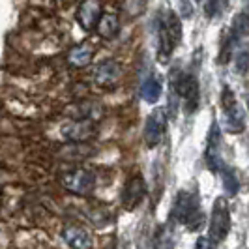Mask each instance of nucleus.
Returning <instances> with one entry per match:
<instances>
[{
  "instance_id": "nucleus-17",
  "label": "nucleus",
  "mask_w": 249,
  "mask_h": 249,
  "mask_svg": "<svg viewBox=\"0 0 249 249\" xmlns=\"http://www.w3.org/2000/svg\"><path fill=\"white\" fill-rule=\"evenodd\" d=\"M249 34V4L244 6V10L238 13L232 21V26H231V36L234 39H242Z\"/></svg>"
},
{
  "instance_id": "nucleus-11",
  "label": "nucleus",
  "mask_w": 249,
  "mask_h": 249,
  "mask_svg": "<svg viewBox=\"0 0 249 249\" xmlns=\"http://www.w3.org/2000/svg\"><path fill=\"white\" fill-rule=\"evenodd\" d=\"M144 197H146V186H144L142 176L141 175L131 176V178L125 182L124 191H122V204H124V208L125 210L137 208Z\"/></svg>"
},
{
  "instance_id": "nucleus-10",
  "label": "nucleus",
  "mask_w": 249,
  "mask_h": 249,
  "mask_svg": "<svg viewBox=\"0 0 249 249\" xmlns=\"http://www.w3.org/2000/svg\"><path fill=\"white\" fill-rule=\"evenodd\" d=\"M101 15L103 13H101L100 0H83L77 8V23L85 32H90L98 26Z\"/></svg>"
},
{
  "instance_id": "nucleus-22",
  "label": "nucleus",
  "mask_w": 249,
  "mask_h": 249,
  "mask_svg": "<svg viewBox=\"0 0 249 249\" xmlns=\"http://www.w3.org/2000/svg\"><path fill=\"white\" fill-rule=\"evenodd\" d=\"M234 70H236L238 75H246L249 71V49H242L236 54Z\"/></svg>"
},
{
  "instance_id": "nucleus-2",
  "label": "nucleus",
  "mask_w": 249,
  "mask_h": 249,
  "mask_svg": "<svg viewBox=\"0 0 249 249\" xmlns=\"http://www.w3.org/2000/svg\"><path fill=\"white\" fill-rule=\"evenodd\" d=\"M171 219L175 223L186 225L189 231H199L204 225V213L200 210L199 195L195 191L180 189L171 208Z\"/></svg>"
},
{
  "instance_id": "nucleus-20",
  "label": "nucleus",
  "mask_w": 249,
  "mask_h": 249,
  "mask_svg": "<svg viewBox=\"0 0 249 249\" xmlns=\"http://www.w3.org/2000/svg\"><path fill=\"white\" fill-rule=\"evenodd\" d=\"M225 8V0H206L204 4V15L206 19H215L219 13L223 12Z\"/></svg>"
},
{
  "instance_id": "nucleus-9",
  "label": "nucleus",
  "mask_w": 249,
  "mask_h": 249,
  "mask_svg": "<svg viewBox=\"0 0 249 249\" xmlns=\"http://www.w3.org/2000/svg\"><path fill=\"white\" fill-rule=\"evenodd\" d=\"M204 158H206V165L212 169V171H223V156H221V129L217 122H212V127L208 131V137H206V152H204Z\"/></svg>"
},
{
  "instance_id": "nucleus-24",
  "label": "nucleus",
  "mask_w": 249,
  "mask_h": 249,
  "mask_svg": "<svg viewBox=\"0 0 249 249\" xmlns=\"http://www.w3.org/2000/svg\"><path fill=\"white\" fill-rule=\"evenodd\" d=\"M193 2H200V0H193Z\"/></svg>"
},
{
  "instance_id": "nucleus-23",
  "label": "nucleus",
  "mask_w": 249,
  "mask_h": 249,
  "mask_svg": "<svg viewBox=\"0 0 249 249\" xmlns=\"http://www.w3.org/2000/svg\"><path fill=\"white\" fill-rule=\"evenodd\" d=\"M195 249H215V242L210 236H199Z\"/></svg>"
},
{
  "instance_id": "nucleus-15",
  "label": "nucleus",
  "mask_w": 249,
  "mask_h": 249,
  "mask_svg": "<svg viewBox=\"0 0 249 249\" xmlns=\"http://www.w3.org/2000/svg\"><path fill=\"white\" fill-rule=\"evenodd\" d=\"M98 34H100L103 39H112V37L118 34L120 30V21H118V15L116 13H103L100 19V23L96 26Z\"/></svg>"
},
{
  "instance_id": "nucleus-7",
  "label": "nucleus",
  "mask_w": 249,
  "mask_h": 249,
  "mask_svg": "<svg viewBox=\"0 0 249 249\" xmlns=\"http://www.w3.org/2000/svg\"><path fill=\"white\" fill-rule=\"evenodd\" d=\"M98 125L92 118H79V120H70L60 127V133L66 141L71 142H85L88 139L96 137Z\"/></svg>"
},
{
  "instance_id": "nucleus-19",
  "label": "nucleus",
  "mask_w": 249,
  "mask_h": 249,
  "mask_svg": "<svg viewBox=\"0 0 249 249\" xmlns=\"http://www.w3.org/2000/svg\"><path fill=\"white\" fill-rule=\"evenodd\" d=\"M173 244H175L173 229L171 227H161L156 234V240H154V249H173Z\"/></svg>"
},
{
  "instance_id": "nucleus-18",
  "label": "nucleus",
  "mask_w": 249,
  "mask_h": 249,
  "mask_svg": "<svg viewBox=\"0 0 249 249\" xmlns=\"http://www.w3.org/2000/svg\"><path fill=\"white\" fill-rule=\"evenodd\" d=\"M221 184H223V189L227 191V195H236L238 189H240V182H238V175L234 169L231 167H223L221 171Z\"/></svg>"
},
{
  "instance_id": "nucleus-14",
  "label": "nucleus",
  "mask_w": 249,
  "mask_h": 249,
  "mask_svg": "<svg viewBox=\"0 0 249 249\" xmlns=\"http://www.w3.org/2000/svg\"><path fill=\"white\" fill-rule=\"evenodd\" d=\"M92 56H94L92 45L81 43V45H75L73 49L70 51V54H68V64L73 66V68H85V66L90 64Z\"/></svg>"
},
{
  "instance_id": "nucleus-12",
  "label": "nucleus",
  "mask_w": 249,
  "mask_h": 249,
  "mask_svg": "<svg viewBox=\"0 0 249 249\" xmlns=\"http://www.w3.org/2000/svg\"><path fill=\"white\" fill-rule=\"evenodd\" d=\"M120 79V66L116 60H105L101 62L96 70H94V83L96 87L105 88V90H111V88L116 87Z\"/></svg>"
},
{
  "instance_id": "nucleus-16",
  "label": "nucleus",
  "mask_w": 249,
  "mask_h": 249,
  "mask_svg": "<svg viewBox=\"0 0 249 249\" xmlns=\"http://www.w3.org/2000/svg\"><path fill=\"white\" fill-rule=\"evenodd\" d=\"M141 98L146 103H156L161 98V81L156 73L148 75L141 87Z\"/></svg>"
},
{
  "instance_id": "nucleus-21",
  "label": "nucleus",
  "mask_w": 249,
  "mask_h": 249,
  "mask_svg": "<svg viewBox=\"0 0 249 249\" xmlns=\"http://www.w3.org/2000/svg\"><path fill=\"white\" fill-rule=\"evenodd\" d=\"M234 43H236V39L231 36V34L225 37V41L221 43V53H219V64H227L229 60H231L232 49H234Z\"/></svg>"
},
{
  "instance_id": "nucleus-13",
  "label": "nucleus",
  "mask_w": 249,
  "mask_h": 249,
  "mask_svg": "<svg viewBox=\"0 0 249 249\" xmlns=\"http://www.w3.org/2000/svg\"><path fill=\"white\" fill-rule=\"evenodd\" d=\"M64 242L70 246L71 249H92L94 248V242L92 236L88 234L83 227H77V225H68L62 231Z\"/></svg>"
},
{
  "instance_id": "nucleus-3",
  "label": "nucleus",
  "mask_w": 249,
  "mask_h": 249,
  "mask_svg": "<svg viewBox=\"0 0 249 249\" xmlns=\"http://www.w3.org/2000/svg\"><path fill=\"white\" fill-rule=\"evenodd\" d=\"M171 94H176L180 100L184 101L186 105V112L197 111L199 107V81H197V75L195 73H184L180 68H175L171 71Z\"/></svg>"
},
{
  "instance_id": "nucleus-4",
  "label": "nucleus",
  "mask_w": 249,
  "mask_h": 249,
  "mask_svg": "<svg viewBox=\"0 0 249 249\" xmlns=\"http://www.w3.org/2000/svg\"><path fill=\"white\" fill-rule=\"evenodd\" d=\"M231 231V212L229 204L223 197H217L213 202L212 215H210V227H208V236L212 238L215 244L223 242Z\"/></svg>"
},
{
  "instance_id": "nucleus-5",
  "label": "nucleus",
  "mask_w": 249,
  "mask_h": 249,
  "mask_svg": "<svg viewBox=\"0 0 249 249\" xmlns=\"http://www.w3.org/2000/svg\"><path fill=\"white\" fill-rule=\"evenodd\" d=\"M221 111L225 116V129L231 133H240L246 125L244 112H242L232 90L229 87H223V92H221Z\"/></svg>"
},
{
  "instance_id": "nucleus-8",
  "label": "nucleus",
  "mask_w": 249,
  "mask_h": 249,
  "mask_svg": "<svg viewBox=\"0 0 249 249\" xmlns=\"http://www.w3.org/2000/svg\"><path fill=\"white\" fill-rule=\"evenodd\" d=\"M167 129V112L163 109H154L144 124V142L148 148H156L161 142Z\"/></svg>"
},
{
  "instance_id": "nucleus-6",
  "label": "nucleus",
  "mask_w": 249,
  "mask_h": 249,
  "mask_svg": "<svg viewBox=\"0 0 249 249\" xmlns=\"http://www.w3.org/2000/svg\"><path fill=\"white\" fill-rule=\"evenodd\" d=\"M62 186L70 191V193H75V195H90L94 191V186H96V176L92 171L88 169H73V171H68L62 175Z\"/></svg>"
},
{
  "instance_id": "nucleus-1",
  "label": "nucleus",
  "mask_w": 249,
  "mask_h": 249,
  "mask_svg": "<svg viewBox=\"0 0 249 249\" xmlns=\"http://www.w3.org/2000/svg\"><path fill=\"white\" fill-rule=\"evenodd\" d=\"M156 39H158V60L161 64H167L173 56V51L182 39V23L178 13L173 10L160 12L156 19Z\"/></svg>"
}]
</instances>
